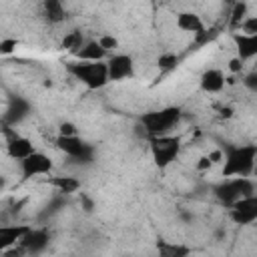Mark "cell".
Instances as JSON below:
<instances>
[{"label":"cell","mask_w":257,"mask_h":257,"mask_svg":"<svg viewBox=\"0 0 257 257\" xmlns=\"http://www.w3.org/2000/svg\"><path fill=\"white\" fill-rule=\"evenodd\" d=\"M24 255H26V249H24V247L18 243L16 247H10V249H6V251H4L0 257H24Z\"/></svg>","instance_id":"obj_28"},{"label":"cell","mask_w":257,"mask_h":257,"mask_svg":"<svg viewBox=\"0 0 257 257\" xmlns=\"http://www.w3.org/2000/svg\"><path fill=\"white\" fill-rule=\"evenodd\" d=\"M177 26H179L181 30H185V32H195V34H199V32L205 28L201 16L195 14V12H181V14L177 16Z\"/></svg>","instance_id":"obj_17"},{"label":"cell","mask_w":257,"mask_h":257,"mask_svg":"<svg viewBox=\"0 0 257 257\" xmlns=\"http://www.w3.org/2000/svg\"><path fill=\"white\" fill-rule=\"evenodd\" d=\"M225 86V74L219 68H209L201 74V88L205 92H219Z\"/></svg>","instance_id":"obj_13"},{"label":"cell","mask_w":257,"mask_h":257,"mask_svg":"<svg viewBox=\"0 0 257 257\" xmlns=\"http://www.w3.org/2000/svg\"><path fill=\"white\" fill-rule=\"evenodd\" d=\"M28 231H30L28 225H0V255H2L6 249L18 245L20 239H22Z\"/></svg>","instance_id":"obj_10"},{"label":"cell","mask_w":257,"mask_h":257,"mask_svg":"<svg viewBox=\"0 0 257 257\" xmlns=\"http://www.w3.org/2000/svg\"><path fill=\"white\" fill-rule=\"evenodd\" d=\"M257 147L255 145H243V147H227L225 151V165L223 175L225 177H247L255 167Z\"/></svg>","instance_id":"obj_1"},{"label":"cell","mask_w":257,"mask_h":257,"mask_svg":"<svg viewBox=\"0 0 257 257\" xmlns=\"http://www.w3.org/2000/svg\"><path fill=\"white\" fill-rule=\"evenodd\" d=\"M215 193H217V197H219L225 205H233V203H237V201L243 199V197L255 195V185H253V181L247 179V177H235V179L225 181L223 185H219V187L215 189Z\"/></svg>","instance_id":"obj_5"},{"label":"cell","mask_w":257,"mask_h":257,"mask_svg":"<svg viewBox=\"0 0 257 257\" xmlns=\"http://www.w3.org/2000/svg\"><path fill=\"white\" fill-rule=\"evenodd\" d=\"M6 133H8L6 151H8V155H10L12 159H20V161H22V159H26L28 155L34 153L30 139L20 137V135H16V133H12V131H6Z\"/></svg>","instance_id":"obj_11"},{"label":"cell","mask_w":257,"mask_h":257,"mask_svg":"<svg viewBox=\"0 0 257 257\" xmlns=\"http://www.w3.org/2000/svg\"><path fill=\"white\" fill-rule=\"evenodd\" d=\"M221 157H223V153H221V151H213V153H209V155H207V159L211 161V165H213V163H217V161H221Z\"/></svg>","instance_id":"obj_31"},{"label":"cell","mask_w":257,"mask_h":257,"mask_svg":"<svg viewBox=\"0 0 257 257\" xmlns=\"http://www.w3.org/2000/svg\"><path fill=\"white\" fill-rule=\"evenodd\" d=\"M58 137H76V126H74L72 122H62Z\"/></svg>","instance_id":"obj_29"},{"label":"cell","mask_w":257,"mask_h":257,"mask_svg":"<svg viewBox=\"0 0 257 257\" xmlns=\"http://www.w3.org/2000/svg\"><path fill=\"white\" fill-rule=\"evenodd\" d=\"M231 207H233L231 209V219L237 225H249L257 219V197L255 195L243 197L237 203H233Z\"/></svg>","instance_id":"obj_8"},{"label":"cell","mask_w":257,"mask_h":257,"mask_svg":"<svg viewBox=\"0 0 257 257\" xmlns=\"http://www.w3.org/2000/svg\"><path fill=\"white\" fill-rule=\"evenodd\" d=\"M245 12H247V4L245 2H237L235 6H233V10H231V28H239L241 26V22L247 18L245 16Z\"/></svg>","instance_id":"obj_22"},{"label":"cell","mask_w":257,"mask_h":257,"mask_svg":"<svg viewBox=\"0 0 257 257\" xmlns=\"http://www.w3.org/2000/svg\"><path fill=\"white\" fill-rule=\"evenodd\" d=\"M149 145H151V155L157 167H167L169 163L175 161V157L179 155L181 149V139L179 137H149Z\"/></svg>","instance_id":"obj_4"},{"label":"cell","mask_w":257,"mask_h":257,"mask_svg":"<svg viewBox=\"0 0 257 257\" xmlns=\"http://www.w3.org/2000/svg\"><path fill=\"white\" fill-rule=\"evenodd\" d=\"M209 167H211V161H209L207 157H201V159H199V163H197V169H199V171H203V169H209Z\"/></svg>","instance_id":"obj_32"},{"label":"cell","mask_w":257,"mask_h":257,"mask_svg":"<svg viewBox=\"0 0 257 257\" xmlns=\"http://www.w3.org/2000/svg\"><path fill=\"white\" fill-rule=\"evenodd\" d=\"M76 56H78L82 62H100V60L106 56V50H102L96 40H90V42L82 44V48L76 52Z\"/></svg>","instance_id":"obj_16"},{"label":"cell","mask_w":257,"mask_h":257,"mask_svg":"<svg viewBox=\"0 0 257 257\" xmlns=\"http://www.w3.org/2000/svg\"><path fill=\"white\" fill-rule=\"evenodd\" d=\"M241 68H243V62H241L239 58H233V60L229 62V70H231V72H239Z\"/></svg>","instance_id":"obj_30"},{"label":"cell","mask_w":257,"mask_h":257,"mask_svg":"<svg viewBox=\"0 0 257 257\" xmlns=\"http://www.w3.org/2000/svg\"><path fill=\"white\" fill-rule=\"evenodd\" d=\"M231 114H233V108H231V106H225V108H221V116H223V118H229Z\"/></svg>","instance_id":"obj_33"},{"label":"cell","mask_w":257,"mask_h":257,"mask_svg":"<svg viewBox=\"0 0 257 257\" xmlns=\"http://www.w3.org/2000/svg\"><path fill=\"white\" fill-rule=\"evenodd\" d=\"M16 46H18L16 38H4V40H0V54H10Z\"/></svg>","instance_id":"obj_27"},{"label":"cell","mask_w":257,"mask_h":257,"mask_svg":"<svg viewBox=\"0 0 257 257\" xmlns=\"http://www.w3.org/2000/svg\"><path fill=\"white\" fill-rule=\"evenodd\" d=\"M219 34V28H203L199 34H197V44H207L209 40H213L215 36Z\"/></svg>","instance_id":"obj_24"},{"label":"cell","mask_w":257,"mask_h":257,"mask_svg":"<svg viewBox=\"0 0 257 257\" xmlns=\"http://www.w3.org/2000/svg\"><path fill=\"white\" fill-rule=\"evenodd\" d=\"M108 80H122L133 76V58L126 54H116L106 62Z\"/></svg>","instance_id":"obj_9"},{"label":"cell","mask_w":257,"mask_h":257,"mask_svg":"<svg viewBox=\"0 0 257 257\" xmlns=\"http://www.w3.org/2000/svg\"><path fill=\"white\" fill-rule=\"evenodd\" d=\"M191 249L181 243H167V241H157V257H189Z\"/></svg>","instance_id":"obj_15"},{"label":"cell","mask_w":257,"mask_h":257,"mask_svg":"<svg viewBox=\"0 0 257 257\" xmlns=\"http://www.w3.org/2000/svg\"><path fill=\"white\" fill-rule=\"evenodd\" d=\"M96 42H98V44H100V48H102V50H106V52H108L110 48H116V44H118V40H116L114 36H108V34L100 36Z\"/></svg>","instance_id":"obj_26"},{"label":"cell","mask_w":257,"mask_h":257,"mask_svg":"<svg viewBox=\"0 0 257 257\" xmlns=\"http://www.w3.org/2000/svg\"><path fill=\"white\" fill-rule=\"evenodd\" d=\"M50 241V235L48 231L44 229H30L22 239H20V245L26 249V253H40Z\"/></svg>","instance_id":"obj_12"},{"label":"cell","mask_w":257,"mask_h":257,"mask_svg":"<svg viewBox=\"0 0 257 257\" xmlns=\"http://www.w3.org/2000/svg\"><path fill=\"white\" fill-rule=\"evenodd\" d=\"M26 112H28V104H26L24 100L16 98V100H12L10 106H8L6 120H8V122H18V120H22V118L26 116Z\"/></svg>","instance_id":"obj_20"},{"label":"cell","mask_w":257,"mask_h":257,"mask_svg":"<svg viewBox=\"0 0 257 257\" xmlns=\"http://www.w3.org/2000/svg\"><path fill=\"white\" fill-rule=\"evenodd\" d=\"M82 42H84L82 32H80V30H72V32H68V34L62 38L60 48H66V50H70V52L76 54V52L82 48Z\"/></svg>","instance_id":"obj_21"},{"label":"cell","mask_w":257,"mask_h":257,"mask_svg":"<svg viewBox=\"0 0 257 257\" xmlns=\"http://www.w3.org/2000/svg\"><path fill=\"white\" fill-rule=\"evenodd\" d=\"M247 36H257V16H249V18H245L243 22H241V26H239Z\"/></svg>","instance_id":"obj_23"},{"label":"cell","mask_w":257,"mask_h":257,"mask_svg":"<svg viewBox=\"0 0 257 257\" xmlns=\"http://www.w3.org/2000/svg\"><path fill=\"white\" fill-rule=\"evenodd\" d=\"M181 116V110L177 106H167L157 112H147L141 120L149 137H163Z\"/></svg>","instance_id":"obj_3"},{"label":"cell","mask_w":257,"mask_h":257,"mask_svg":"<svg viewBox=\"0 0 257 257\" xmlns=\"http://www.w3.org/2000/svg\"><path fill=\"white\" fill-rule=\"evenodd\" d=\"M68 72L74 74L88 88H102L108 82V72L104 62H74L68 64Z\"/></svg>","instance_id":"obj_2"},{"label":"cell","mask_w":257,"mask_h":257,"mask_svg":"<svg viewBox=\"0 0 257 257\" xmlns=\"http://www.w3.org/2000/svg\"><path fill=\"white\" fill-rule=\"evenodd\" d=\"M42 12H44L46 22H50V24H58L64 20V8L58 0H46L42 4Z\"/></svg>","instance_id":"obj_18"},{"label":"cell","mask_w":257,"mask_h":257,"mask_svg":"<svg viewBox=\"0 0 257 257\" xmlns=\"http://www.w3.org/2000/svg\"><path fill=\"white\" fill-rule=\"evenodd\" d=\"M44 183L56 187L60 193H74L80 187L78 179H74V177H48V179H44Z\"/></svg>","instance_id":"obj_19"},{"label":"cell","mask_w":257,"mask_h":257,"mask_svg":"<svg viewBox=\"0 0 257 257\" xmlns=\"http://www.w3.org/2000/svg\"><path fill=\"white\" fill-rule=\"evenodd\" d=\"M177 60H179L177 54H173V52H163V54L159 56V66L169 70V68H173V66L177 64Z\"/></svg>","instance_id":"obj_25"},{"label":"cell","mask_w":257,"mask_h":257,"mask_svg":"<svg viewBox=\"0 0 257 257\" xmlns=\"http://www.w3.org/2000/svg\"><path fill=\"white\" fill-rule=\"evenodd\" d=\"M247 84H249V86H255V74H251V76L247 78Z\"/></svg>","instance_id":"obj_34"},{"label":"cell","mask_w":257,"mask_h":257,"mask_svg":"<svg viewBox=\"0 0 257 257\" xmlns=\"http://www.w3.org/2000/svg\"><path fill=\"white\" fill-rule=\"evenodd\" d=\"M56 147L60 151H64L70 159H76L80 163H90L92 155H94V147L88 145L86 141L78 139V137H58Z\"/></svg>","instance_id":"obj_6"},{"label":"cell","mask_w":257,"mask_h":257,"mask_svg":"<svg viewBox=\"0 0 257 257\" xmlns=\"http://www.w3.org/2000/svg\"><path fill=\"white\" fill-rule=\"evenodd\" d=\"M20 163H22V177L24 179H32L36 175H48L52 171L50 157H46L44 153H38V151H34L32 155L22 159Z\"/></svg>","instance_id":"obj_7"},{"label":"cell","mask_w":257,"mask_h":257,"mask_svg":"<svg viewBox=\"0 0 257 257\" xmlns=\"http://www.w3.org/2000/svg\"><path fill=\"white\" fill-rule=\"evenodd\" d=\"M235 44H237V50H239V60H247V58H253L257 54V36H247V34H235Z\"/></svg>","instance_id":"obj_14"}]
</instances>
